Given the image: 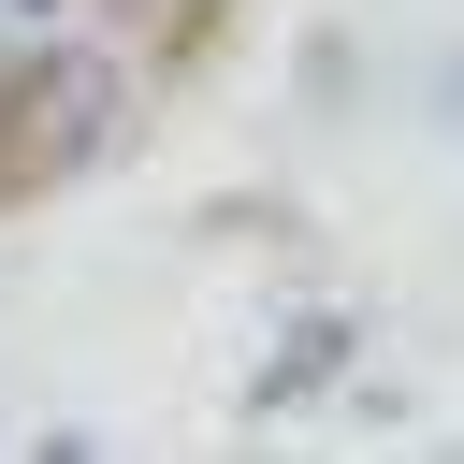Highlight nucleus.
Masks as SVG:
<instances>
[{"mask_svg":"<svg viewBox=\"0 0 464 464\" xmlns=\"http://www.w3.org/2000/svg\"><path fill=\"white\" fill-rule=\"evenodd\" d=\"M130 116V72L72 29V44H44L29 72H0V145H29V160H102V130Z\"/></svg>","mask_w":464,"mask_h":464,"instance_id":"f257e3e1","label":"nucleus"},{"mask_svg":"<svg viewBox=\"0 0 464 464\" xmlns=\"http://www.w3.org/2000/svg\"><path fill=\"white\" fill-rule=\"evenodd\" d=\"M87 29V0H0V72H29L44 44H72Z\"/></svg>","mask_w":464,"mask_h":464,"instance_id":"f03ea898","label":"nucleus"}]
</instances>
